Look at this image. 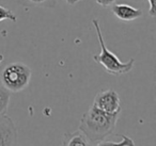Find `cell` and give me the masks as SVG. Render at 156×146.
<instances>
[{"label": "cell", "mask_w": 156, "mask_h": 146, "mask_svg": "<svg viewBox=\"0 0 156 146\" xmlns=\"http://www.w3.org/2000/svg\"><path fill=\"white\" fill-rule=\"evenodd\" d=\"M120 113H106L92 105L81 117L79 130L90 142H102L113 132Z\"/></svg>", "instance_id": "6da1fadb"}, {"label": "cell", "mask_w": 156, "mask_h": 146, "mask_svg": "<svg viewBox=\"0 0 156 146\" xmlns=\"http://www.w3.org/2000/svg\"><path fill=\"white\" fill-rule=\"evenodd\" d=\"M92 24H93L94 28H95L96 35H98V42H100L101 45V52L98 54L93 56V60L95 62H98V64L102 65L103 68L108 74H111V75L120 76L132 71L135 63V59L132 58L127 62H122L113 52H111L107 48L106 44H105V40L102 34V30H101L98 19H93L92 20Z\"/></svg>", "instance_id": "7a4b0ae2"}, {"label": "cell", "mask_w": 156, "mask_h": 146, "mask_svg": "<svg viewBox=\"0 0 156 146\" xmlns=\"http://www.w3.org/2000/svg\"><path fill=\"white\" fill-rule=\"evenodd\" d=\"M31 69L22 62H14L5 65L1 71V83L9 92L17 93L29 85L31 79Z\"/></svg>", "instance_id": "3957f363"}, {"label": "cell", "mask_w": 156, "mask_h": 146, "mask_svg": "<svg viewBox=\"0 0 156 146\" xmlns=\"http://www.w3.org/2000/svg\"><path fill=\"white\" fill-rule=\"evenodd\" d=\"M93 106L106 113H120L121 112V101L118 93L115 90H106L98 93L94 97Z\"/></svg>", "instance_id": "277c9868"}, {"label": "cell", "mask_w": 156, "mask_h": 146, "mask_svg": "<svg viewBox=\"0 0 156 146\" xmlns=\"http://www.w3.org/2000/svg\"><path fill=\"white\" fill-rule=\"evenodd\" d=\"M17 128L7 114L0 115V146H16Z\"/></svg>", "instance_id": "5b68a950"}, {"label": "cell", "mask_w": 156, "mask_h": 146, "mask_svg": "<svg viewBox=\"0 0 156 146\" xmlns=\"http://www.w3.org/2000/svg\"><path fill=\"white\" fill-rule=\"evenodd\" d=\"M111 11L119 19L124 22H132L141 17L143 14L140 9H137L129 5H123V3H113L111 7Z\"/></svg>", "instance_id": "8992f818"}, {"label": "cell", "mask_w": 156, "mask_h": 146, "mask_svg": "<svg viewBox=\"0 0 156 146\" xmlns=\"http://www.w3.org/2000/svg\"><path fill=\"white\" fill-rule=\"evenodd\" d=\"M61 146H91L88 137L80 130L65 133Z\"/></svg>", "instance_id": "52a82bcc"}, {"label": "cell", "mask_w": 156, "mask_h": 146, "mask_svg": "<svg viewBox=\"0 0 156 146\" xmlns=\"http://www.w3.org/2000/svg\"><path fill=\"white\" fill-rule=\"evenodd\" d=\"M58 0H17V2L25 7H45L55 8Z\"/></svg>", "instance_id": "ba28073f"}, {"label": "cell", "mask_w": 156, "mask_h": 146, "mask_svg": "<svg viewBox=\"0 0 156 146\" xmlns=\"http://www.w3.org/2000/svg\"><path fill=\"white\" fill-rule=\"evenodd\" d=\"M10 98H11V92H9L2 85H0V115L7 113Z\"/></svg>", "instance_id": "9c48e42d"}, {"label": "cell", "mask_w": 156, "mask_h": 146, "mask_svg": "<svg viewBox=\"0 0 156 146\" xmlns=\"http://www.w3.org/2000/svg\"><path fill=\"white\" fill-rule=\"evenodd\" d=\"M122 140L120 142H112V141H102L98 142L96 146H136L133 139L125 134H120Z\"/></svg>", "instance_id": "30bf717a"}, {"label": "cell", "mask_w": 156, "mask_h": 146, "mask_svg": "<svg viewBox=\"0 0 156 146\" xmlns=\"http://www.w3.org/2000/svg\"><path fill=\"white\" fill-rule=\"evenodd\" d=\"M7 19L15 23L16 20H17V17H16V15L11 10L7 9V8L3 7V5H0V22L7 20Z\"/></svg>", "instance_id": "8fae6325"}, {"label": "cell", "mask_w": 156, "mask_h": 146, "mask_svg": "<svg viewBox=\"0 0 156 146\" xmlns=\"http://www.w3.org/2000/svg\"><path fill=\"white\" fill-rule=\"evenodd\" d=\"M147 2L150 3L149 15L152 16V17H155V15H156V0H147Z\"/></svg>", "instance_id": "7c38bea8"}, {"label": "cell", "mask_w": 156, "mask_h": 146, "mask_svg": "<svg viewBox=\"0 0 156 146\" xmlns=\"http://www.w3.org/2000/svg\"><path fill=\"white\" fill-rule=\"evenodd\" d=\"M95 1L98 3V5H102V7H104V8H107V7H109V5H112L113 3L115 2V0H95Z\"/></svg>", "instance_id": "4fadbf2b"}, {"label": "cell", "mask_w": 156, "mask_h": 146, "mask_svg": "<svg viewBox=\"0 0 156 146\" xmlns=\"http://www.w3.org/2000/svg\"><path fill=\"white\" fill-rule=\"evenodd\" d=\"M65 1H66L69 5H74L75 3L79 2V1H81V0H65Z\"/></svg>", "instance_id": "5bb4252c"}, {"label": "cell", "mask_w": 156, "mask_h": 146, "mask_svg": "<svg viewBox=\"0 0 156 146\" xmlns=\"http://www.w3.org/2000/svg\"><path fill=\"white\" fill-rule=\"evenodd\" d=\"M2 60H3V57H2V56H0V62H1Z\"/></svg>", "instance_id": "9a60e30c"}]
</instances>
